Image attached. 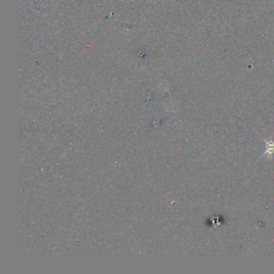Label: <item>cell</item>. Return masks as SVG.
<instances>
[{"instance_id": "1", "label": "cell", "mask_w": 274, "mask_h": 274, "mask_svg": "<svg viewBox=\"0 0 274 274\" xmlns=\"http://www.w3.org/2000/svg\"><path fill=\"white\" fill-rule=\"evenodd\" d=\"M264 142L265 143V153H264L261 157H263L265 154H267V156L269 158H271L273 154H274V142L273 140H266V139H264Z\"/></svg>"}]
</instances>
